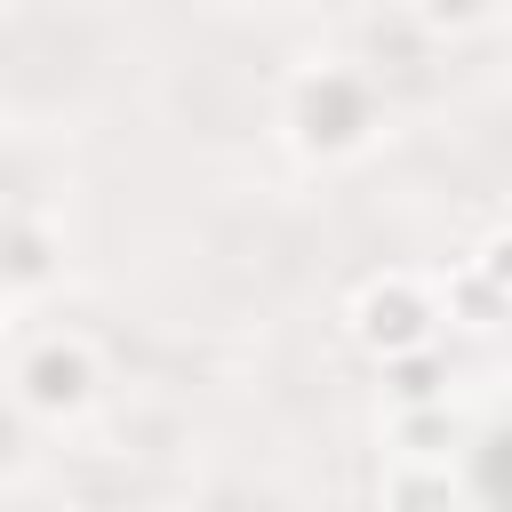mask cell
I'll list each match as a JSON object with an SVG mask.
<instances>
[{
  "mask_svg": "<svg viewBox=\"0 0 512 512\" xmlns=\"http://www.w3.org/2000/svg\"><path fill=\"white\" fill-rule=\"evenodd\" d=\"M384 120V80L352 56H312L280 88V144L304 168H352L360 152H376Z\"/></svg>",
  "mask_w": 512,
  "mask_h": 512,
  "instance_id": "cell-1",
  "label": "cell"
},
{
  "mask_svg": "<svg viewBox=\"0 0 512 512\" xmlns=\"http://www.w3.org/2000/svg\"><path fill=\"white\" fill-rule=\"evenodd\" d=\"M440 328H448V304H440V280H424V272H368L344 304V336L376 368H392L408 352H432Z\"/></svg>",
  "mask_w": 512,
  "mask_h": 512,
  "instance_id": "cell-2",
  "label": "cell"
},
{
  "mask_svg": "<svg viewBox=\"0 0 512 512\" xmlns=\"http://www.w3.org/2000/svg\"><path fill=\"white\" fill-rule=\"evenodd\" d=\"M16 408L40 416V424H80L96 400H104V360L88 336H40L24 360H16Z\"/></svg>",
  "mask_w": 512,
  "mask_h": 512,
  "instance_id": "cell-3",
  "label": "cell"
},
{
  "mask_svg": "<svg viewBox=\"0 0 512 512\" xmlns=\"http://www.w3.org/2000/svg\"><path fill=\"white\" fill-rule=\"evenodd\" d=\"M376 504L384 512H464V480L448 472V456H392L376 472Z\"/></svg>",
  "mask_w": 512,
  "mask_h": 512,
  "instance_id": "cell-4",
  "label": "cell"
},
{
  "mask_svg": "<svg viewBox=\"0 0 512 512\" xmlns=\"http://www.w3.org/2000/svg\"><path fill=\"white\" fill-rule=\"evenodd\" d=\"M48 272H56V232H48V224L8 216V224H0V288H8V296H24V288H40Z\"/></svg>",
  "mask_w": 512,
  "mask_h": 512,
  "instance_id": "cell-5",
  "label": "cell"
},
{
  "mask_svg": "<svg viewBox=\"0 0 512 512\" xmlns=\"http://www.w3.org/2000/svg\"><path fill=\"white\" fill-rule=\"evenodd\" d=\"M400 16L424 32V40H472L504 16V0H400Z\"/></svg>",
  "mask_w": 512,
  "mask_h": 512,
  "instance_id": "cell-6",
  "label": "cell"
},
{
  "mask_svg": "<svg viewBox=\"0 0 512 512\" xmlns=\"http://www.w3.org/2000/svg\"><path fill=\"white\" fill-rule=\"evenodd\" d=\"M384 376H392V408H400V416L448 408V384H440V376H448V368H440V344H432V352H408V360H392Z\"/></svg>",
  "mask_w": 512,
  "mask_h": 512,
  "instance_id": "cell-7",
  "label": "cell"
},
{
  "mask_svg": "<svg viewBox=\"0 0 512 512\" xmlns=\"http://www.w3.org/2000/svg\"><path fill=\"white\" fill-rule=\"evenodd\" d=\"M464 272H472V280H480V288H488V296H496V304L512 312V224L480 232V248L464 256Z\"/></svg>",
  "mask_w": 512,
  "mask_h": 512,
  "instance_id": "cell-8",
  "label": "cell"
},
{
  "mask_svg": "<svg viewBox=\"0 0 512 512\" xmlns=\"http://www.w3.org/2000/svg\"><path fill=\"white\" fill-rule=\"evenodd\" d=\"M8 304H16V296H8V288H0V320H8Z\"/></svg>",
  "mask_w": 512,
  "mask_h": 512,
  "instance_id": "cell-9",
  "label": "cell"
}]
</instances>
